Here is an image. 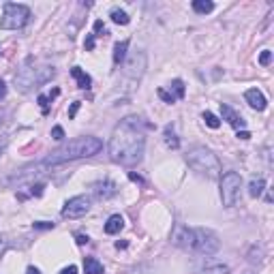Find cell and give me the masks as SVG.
<instances>
[{"label": "cell", "mask_w": 274, "mask_h": 274, "mask_svg": "<svg viewBox=\"0 0 274 274\" xmlns=\"http://www.w3.org/2000/svg\"><path fill=\"white\" fill-rule=\"evenodd\" d=\"M270 60H272V51H270V49H263L261 56H259V64H261V66H268Z\"/></svg>", "instance_id": "obj_27"}, {"label": "cell", "mask_w": 274, "mask_h": 274, "mask_svg": "<svg viewBox=\"0 0 274 274\" xmlns=\"http://www.w3.org/2000/svg\"><path fill=\"white\" fill-rule=\"evenodd\" d=\"M263 188H265V180L263 178H253L251 184H248V195L251 197H261Z\"/></svg>", "instance_id": "obj_17"}, {"label": "cell", "mask_w": 274, "mask_h": 274, "mask_svg": "<svg viewBox=\"0 0 274 274\" xmlns=\"http://www.w3.org/2000/svg\"><path fill=\"white\" fill-rule=\"evenodd\" d=\"M58 94H60V90H58V88H56V90H51L49 97H45V94H39V105H41V111H43V114H47V111H49V99L58 97Z\"/></svg>", "instance_id": "obj_21"}, {"label": "cell", "mask_w": 274, "mask_h": 274, "mask_svg": "<svg viewBox=\"0 0 274 274\" xmlns=\"http://www.w3.org/2000/svg\"><path fill=\"white\" fill-rule=\"evenodd\" d=\"M171 242L180 248H184V251H191L197 255H212L221 246L219 236L214 231L206 227H182V225L176 227L174 236H171Z\"/></svg>", "instance_id": "obj_2"}, {"label": "cell", "mask_w": 274, "mask_h": 274, "mask_svg": "<svg viewBox=\"0 0 274 274\" xmlns=\"http://www.w3.org/2000/svg\"><path fill=\"white\" fill-rule=\"evenodd\" d=\"M186 163L195 171H199L201 176L219 178V174H221V163L217 159V154H214L212 150H208V148H203V146H195V148L188 150Z\"/></svg>", "instance_id": "obj_4"}, {"label": "cell", "mask_w": 274, "mask_h": 274, "mask_svg": "<svg viewBox=\"0 0 274 274\" xmlns=\"http://www.w3.org/2000/svg\"><path fill=\"white\" fill-rule=\"evenodd\" d=\"M261 248H257V246H253L251 248V253H248V261H251V263H259L261 261Z\"/></svg>", "instance_id": "obj_25"}, {"label": "cell", "mask_w": 274, "mask_h": 274, "mask_svg": "<svg viewBox=\"0 0 274 274\" xmlns=\"http://www.w3.org/2000/svg\"><path fill=\"white\" fill-rule=\"evenodd\" d=\"M146 135H144V120L137 116H128L120 120L109 140V159L120 165H135L144 157Z\"/></svg>", "instance_id": "obj_1"}, {"label": "cell", "mask_w": 274, "mask_h": 274, "mask_svg": "<svg viewBox=\"0 0 274 274\" xmlns=\"http://www.w3.org/2000/svg\"><path fill=\"white\" fill-rule=\"evenodd\" d=\"M201 274H229V268L223 263H217V265H208Z\"/></svg>", "instance_id": "obj_23"}, {"label": "cell", "mask_w": 274, "mask_h": 274, "mask_svg": "<svg viewBox=\"0 0 274 274\" xmlns=\"http://www.w3.org/2000/svg\"><path fill=\"white\" fill-rule=\"evenodd\" d=\"M71 75L75 77V82H77V86H80L82 90H88V88H90V84H92L90 75H88V73H84L80 66H73V68H71Z\"/></svg>", "instance_id": "obj_16"}, {"label": "cell", "mask_w": 274, "mask_h": 274, "mask_svg": "<svg viewBox=\"0 0 274 274\" xmlns=\"http://www.w3.org/2000/svg\"><path fill=\"white\" fill-rule=\"evenodd\" d=\"M39 71H41V68H34V71H32L30 66H24L22 71L15 75V84L20 86V90L26 92L30 86H39V84L47 82L49 77H51V75H39Z\"/></svg>", "instance_id": "obj_8"}, {"label": "cell", "mask_w": 274, "mask_h": 274, "mask_svg": "<svg viewBox=\"0 0 274 274\" xmlns=\"http://www.w3.org/2000/svg\"><path fill=\"white\" fill-rule=\"evenodd\" d=\"M244 99H246V103H248V105H251L253 109H257V111H263L265 107H268V101H265V97L261 94V90H257V88L246 90Z\"/></svg>", "instance_id": "obj_11"}, {"label": "cell", "mask_w": 274, "mask_h": 274, "mask_svg": "<svg viewBox=\"0 0 274 274\" xmlns=\"http://www.w3.org/2000/svg\"><path fill=\"white\" fill-rule=\"evenodd\" d=\"M51 140L62 142L64 140V128L62 126H54V128H51Z\"/></svg>", "instance_id": "obj_26"}, {"label": "cell", "mask_w": 274, "mask_h": 274, "mask_svg": "<svg viewBox=\"0 0 274 274\" xmlns=\"http://www.w3.org/2000/svg\"><path fill=\"white\" fill-rule=\"evenodd\" d=\"M144 66H146V56L144 54H135L131 58V62H128V75L133 77V80H140L142 73H144Z\"/></svg>", "instance_id": "obj_12"}, {"label": "cell", "mask_w": 274, "mask_h": 274, "mask_svg": "<svg viewBox=\"0 0 274 274\" xmlns=\"http://www.w3.org/2000/svg\"><path fill=\"white\" fill-rule=\"evenodd\" d=\"M94 32H97V34H94V37H101V34H105V32H107V30H105V26H103V22H101V20L94 22Z\"/></svg>", "instance_id": "obj_28"}, {"label": "cell", "mask_w": 274, "mask_h": 274, "mask_svg": "<svg viewBox=\"0 0 274 274\" xmlns=\"http://www.w3.org/2000/svg\"><path fill=\"white\" fill-rule=\"evenodd\" d=\"M214 9V3H210V0H193V11L195 13H210Z\"/></svg>", "instance_id": "obj_20"}, {"label": "cell", "mask_w": 274, "mask_h": 274, "mask_svg": "<svg viewBox=\"0 0 274 274\" xmlns=\"http://www.w3.org/2000/svg\"><path fill=\"white\" fill-rule=\"evenodd\" d=\"M126 49H128V41H120L114 45V62L120 64L126 58Z\"/></svg>", "instance_id": "obj_18"}, {"label": "cell", "mask_w": 274, "mask_h": 274, "mask_svg": "<svg viewBox=\"0 0 274 274\" xmlns=\"http://www.w3.org/2000/svg\"><path fill=\"white\" fill-rule=\"evenodd\" d=\"M203 120H206V124H208L210 128H219V126H221V120L214 116L212 111H206V114H203Z\"/></svg>", "instance_id": "obj_24"}, {"label": "cell", "mask_w": 274, "mask_h": 274, "mask_svg": "<svg viewBox=\"0 0 274 274\" xmlns=\"http://www.w3.org/2000/svg\"><path fill=\"white\" fill-rule=\"evenodd\" d=\"M7 97V84L3 82V80H0V101H3Z\"/></svg>", "instance_id": "obj_33"}, {"label": "cell", "mask_w": 274, "mask_h": 274, "mask_svg": "<svg viewBox=\"0 0 274 274\" xmlns=\"http://www.w3.org/2000/svg\"><path fill=\"white\" fill-rule=\"evenodd\" d=\"M43 188H45V186H43V184H34L30 193H32V195H37V197H41V195H43Z\"/></svg>", "instance_id": "obj_31"}, {"label": "cell", "mask_w": 274, "mask_h": 274, "mask_svg": "<svg viewBox=\"0 0 274 274\" xmlns=\"http://www.w3.org/2000/svg\"><path fill=\"white\" fill-rule=\"evenodd\" d=\"M103 148V142L99 137H77V140L68 142L64 146H60L58 150L49 152V157H45L41 163H37V169H45V167H54L60 165V163H66V161H75V159H86V157H94L99 154Z\"/></svg>", "instance_id": "obj_3"}, {"label": "cell", "mask_w": 274, "mask_h": 274, "mask_svg": "<svg viewBox=\"0 0 274 274\" xmlns=\"http://www.w3.org/2000/svg\"><path fill=\"white\" fill-rule=\"evenodd\" d=\"M34 229H54V223H45V221H39V223H32Z\"/></svg>", "instance_id": "obj_29"}, {"label": "cell", "mask_w": 274, "mask_h": 274, "mask_svg": "<svg viewBox=\"0 0 274 274\" xmlns=\"http://www.w3.org/2000/svg\"><path fill=\"white\" fill-rule=\"evenodd\" d=\"M109 17H111V22H114V24H120V26H126L128 22H131V17H128V15L122 11V9H111Z\"/></svg>", "instance_id": "obj_19"}, {"label": "cell", "mask_w": 274, "mask_h": 274, "mask_svg": "<svg viewBox=\"0 0 274 274\" xmlns=\"http://www.w3.org/2000/svg\"><path fill=\"white\" fill-rule=\"evenodd\" d=\"M221 114H223V120H227V122L234 126L236 131H244V128H246V120L240 114H236V111L231 109L229 105H225V103H221Z\"/></svg>", "instance_id": "obj_10"}, {"label": "cell", "mask_w": 274, "mask_h": 274, "mask_svg": "<svg viewBox=\"0 0 274 274\" xmlns=\"http://www.w3.org/2000/svg\"><path fill=\"white\" fill-rule=\"evenodd\" d=\"M26 274H41V272H39L37 268H34V265H30V268H28V270H26Z\"/></svg>", "instance_id": "obj_40"}, {"label": "cell", "mask_w": 274, "mask_h": 274, "mask_svg": "<svg viewBox=\"0 0 274 274\" xmlns=\"http://www.w3.org/2000/svg\"><path fill=\"white\" fill-rule=\"evenodd\" d=\"M58 274H77V268H75V265H66V268H62Z\"/></svg>", "instance_id": "obj_32"}, {"label": "cell", "mask_w": 274, "mask_h": 274, "mask_svg": "<svg viewBox=\"0 0 274 274\" xmlns=\"http://www.w3.org/2000/svg\"><path fill=\"white\" fill-rule=\"evenodd\" d=\"M124 227V219L120 217V214H111V217L107 219V223H105V234H109V236H114V234H118L120 229Z\"/></svg>", "instance_id": "obj_13"}, {"label": "cell", "mask_w": 274, "mask_h": 274, "mask_svg": "<svg viewBox=\"0 0 274 274\" xmlns=\"http://www.w3.org/2000/svg\"><path fill=\"white\" fill-rule=\"evenodd\" d=\"M77 109H80V101H77V103H73V107H71V109H68V118H73Z\"/></svg>", "instance_id": "obj_36"}, {"label": "cell", "mask_w": 274, "mask_h": 274, "mask_svg": "<svg viewBox=\"0 0 274 274\" xmlns=\"http://www.w3.org/2000/svg\"><path fill=\"white\" fill-rule=\"evenodd\" d=\"M0 157H3V150H0Z\"/></svg>", "instance_id": "obj_41"}, {"label": "cell", "mask_w": 274, "mask_h": 274, "mask_svg": "<svg viewBox=\"0 0 274 274\" xmlns=\"http://www.w3.org/2000/svg\"><path fill=\"white\" fill-rule=\"evenodd\" d=\"M84 272L86 274H103L105 268H103V263L97 257H84Z\"/></svg>", "instance_id": "obj_15"}, {"label": "cell", "mask_w": 274, "mask_h": 274, "mask_svg": "<svg viewBox=\"0 0 274 274\" xmlns=\"http://www.w3.org/2000/svg\"><path fill=\"white\" fill-rule=\"evenodd\" d=\"M128 178H131L133 182H140V184H144V180H142L140 176H137V174H128Z\"/></svg>", "instance_id": "obj_37"}, {"label": "cell", "mask_w": 274, "mask_h": 274, "mask_svg": "<svg viewBox=\"0 0 274 274\" xmlns=\"http://www.w3.org/2000/svg\"><path fill=\"white\" fill-rule=\"evenodd\" d=\"M236 137H240V140H251V133H248L246 128H244V131H238V135H236Z\"/></svg>", "instance_id": "obj_34"}, {"label": "cell", "mask_w": 274, "mask_h": 274, "mask_svg": "<svg viewBox=\"0 0 274 274\" xmlns=\"http://www.w3.org/2000/svg\"><path fill=\"white\" fill-rule=\"evenodd\" d=\"M169 86H171V90H165V88H159L157 90V94L165 103H176L178 99L184 97V84H182V80H174Z\"/></svg>", "instance_id": "obj_9"}, {"label": "cell", "mask_w": 274, "mask_h": 274, "mask_svg": "<svg viewBox=\"0 0 274 274\" xmlns=\"http://www.w3.org/2000/svg\"><path fill=\"white\" fill-rule=\"evenodd\" d=\"M94 195H97L99 199H107V197L116 195V184L111 182V180H105L103 184H97V188H94Z\"/></svg>", "instance_id": "obj_14"}, {"label": "cell", "mask_w": 274, "mask_h": 274, "mask_svg": "<svg viewBox=\"0 0 274 274\" xmlns=\"http://www.w3.org/2000/svg\"><path fill=\"white\" fill-rule=\"evenodd\" d=\"M5 118H7V111H5V109H0V126L5 124Z\"/></svg>", "instance_id": "obj_39"}, {"label": "cell", "mask_w": 274, "mask_h": 274, "mask_svg": "<svg viewBox=\"0 0 274 274\" xmlns=\"http://www.w3.org/2000/svg\"><path fill=\"white\" fill-rule=\"evenodd\" d=\"M30 20V9L26 5H17V3H7L3 9V17H0V28L5 30H17L24 28Z\"/></svg>", "instance_id": "obj_5"}, {"label": "cell", "mask_w": 274, "mask_h": 274, "mask_svg": "<svg viewBox=\"0 0 274 274\" xmlns=\"http://www.w3.org/2000/svg\"><path fill=\"white\" fill-rule=\"evenodd\" d=\"M165 144L169 146V148H174V150L180 146V140L176 137V133L171 131V126H167V128H165Z\"/></svg>", "instance_id": "obj_22"}, {"label": "cell", "mask_w": 274, "mask_h": 274, "mask_svg": "<svg viewBox=\"0 0 274 274\" xmlns=\"http://www.w3.org/2000/svg\"><path fill=\"white\" fill-rule=\"evenodd\" d=\"M240 191H242V178L236 171H227L221 178V199L223 206L227 208H234V206L240 201Z\"/></svg>", "instance_id": "obj_6"}, {"label": "cell", "mask_w": 274, "mask_h": 274, "mask_svg": "<svg viewBox=\"0 0 274 274\" xmlns=\"http://www.w3.org/2000/svg\"><path fill=\"white\" fill-rule=\"evenodd\" d=\"M90 203H92L90 197H86V195L71 197L62 208V217L64 219H80V217H84V214L90 212Z\"/></svg>", "instance_id": "obj_7"}, {"label": "cell", "mask_w": 274, "mask_h": 274, "mask_svg": "<svg viewBox=\"0 0 274 274\" xmlns=\"http://www.w3.org/2000/svg\"><path fill=\"white\" fill-rule=\"evenodd\" d=\"M88 242V236H77V244H86Z\"/></svg>", "instance_id": "obj_38"}, {"label": "cell", "mask_w": 274, "mask_h": 274, "mask_svg": "<svg viewBox=\"0 0 274 274\" xmlns=\"http://www.w3.org/2000/svg\"><path fill=\"white\" fill-rule=\"evenodd\" d=\"M94 47V34H90L88 39H86V49H92Z\"/></svg>", "instance_id": "obj_35"}, {"label": "cell", "mask_w": 274, "mask_h": 274, "mask_svg": "<svg viewBox=\"0 0 274 274\" xmlns=\"http://www.w3.org/2000/svg\"><path fill=\"white\" fill-rule=\"evenodd\" d=\"M7 248H9V242H7V238L5 236H0V257H3L7 253Z\"/></svg>", "instance_id": "obj_30"}]
</instances>
